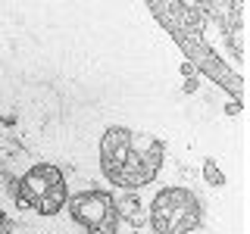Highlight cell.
<instances>
[{
    "label": "cell",
    "mask_w": 250,
    "mask_h": 234,
    "mask_svg": "<svg viewBox=\"0 0 250 234\" xmlns=\"http://www.w3.org/2000/svg\"><path fill=\"white\" fill-rule=\"evenodd\" d=\"M160 162L163 147L150 135H138L125 125H109L100 137V169L119 187L150 184L160 172Z\"/></svg>",
    "instance_id": "6da1fadb"
},
{
    "label": "cell",
    "mask_w": 250,
    "mask_h": 234,
    "mask_svg": "<svg viewBox=\"0 0 250 234\" xmlns=\"http://www.w3.org/2000/svg\"><path fill=\"white\" fill-rule=\"evenodd\" d=\"M200 200L185 187H166L150 203V225L156 234H188L200 225Z\"/></svg>",
    "instance_id": "7a4b0ae2"
},
{
    "label": "cell",
    "mask_w": 250,
    "mask_h": 234,
    "mask_svg": "<svg viewBox=\"0 0 250 234\" xmlns=\"http://www.w3.org/2000/svg\"><path fill=\"white\" fill-rule=\"evenodd\" d=\"M22 203H25L28 209H35V213L41 215H53L62 209V203H66V181H62L60 169L53 166H35L25 172V178H22Z\"/></svg>",
    "instance_id": "3957f363"
},
{
    "label": "cell",
    "mask_w": 250,
    "mask_h": 234,
    "mask_svg": "<svg viewBox=\"0 0 250 234\" xmlns=\"http://www.w3.org/2000/svg\"><path fill=\"white\" fill-rule=\"evenodd\" d=\"M69 206H72V218L91 234H113L119 225V209L106 194H78Z\"/></svg>",
    "instance_id": "277c9868"
},
{
    "label": "cell",
    "mask_w": 250,
    "mask_h": 234,
    "mask_svg": "<svg viewBox=\"0 0 250 234\" xmlns=\"http://www.w3.org/2000/svg\"><path fill=\"white\" fill-rule=\"evenodd\" d=\"M0 234H41V231L28 228V225H19V222H6V225H0Z\"/></svg>",
    "instance_id": "5b68a950"
},
{
    "label": "cell",
    "mask_w": 250,
    "mask_h": 234,
    "mask_svg": "<svg viewBox=\"0 0 250 234\" xmlns=\"http://www.w3.org/2000/svg\"><path fill=\"white\" fill-rule=\"evenodd\" d=\"M203 169H207V181H209V184H222V181H225V178L219 175L216 162H209V159H207V166H203Z\"/></svg>",
    "instance_id": "8992f818"
}]
</instances>
